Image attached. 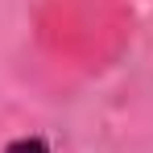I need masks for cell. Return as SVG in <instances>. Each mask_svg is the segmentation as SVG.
Masks as SVG:
<instances>
[{
    "instance_id": "1",
    "label": "cell",
    "mask_w": 153,
    "mask_h": 153,
    "mask_svg": "<svg viewBox=\"0 0 153 153\" xmlns=\"http://www.w3.org/2000/svg\"><path fill=\"white\" fill-rule=\"evenodd\" d=\"M0 153H54L46 137H13Z\"/></svg>"
}]
</instances>
